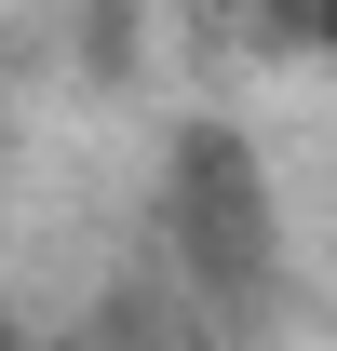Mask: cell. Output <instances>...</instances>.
<instances>
[{"label": "cell", "mask_w": 337, "mask_h": 351, "mask_svg": "<svg viewBox=\"0 0 337 351\" xmlns=\"http://www.w3.org/2000/svg\"><path fill=\"white\" fill-rule=\"evenodd\" d=\"M149 270H175L189 298L229 324V351L284 311L297 243H284V189H270V149H256L229 108H189L149 162Z\"/></svg>", "instance_id": "1"}, {"label": "cell", "mask_w": 337, "mask_h": 351, "mask_svg": "<svg viewBox=\"0 0 337 351\" xmlns=\"http://www.w3.org/2000/svg\"><path fill=\"white\" fill-rule=\"evenodd\" d=\"M284 14H297V41H310V54L337 68V0H284Z\"/></svg>", "instance_id": "2"}, {"label": "cell", "mask_w": 337, "mask_h": 351, "mask_svg": "<svg viewBox=\"0 0 337 351\" xmlns=\"http://www.w3.org/2000/svg\"><path fill=\"white\" fill-rule=\"evenodd\" d=\"M0 351H27V324H14V298H0Z\"/></svg>", "instance_id": "3"}, {"label": "cell", "mask_w": 337, "mask_h": 351, "mask_svg": "<svg viewBox=\"0 0 337 351\" xmlns=\"http://www.w3.org/2000/svg\"><path fill=\"white\" fill-rule=\"evenodd\" d=\"M41 351H108V338H95V324H82V338H41Z\"/></svg>", "instance_id": "4"}]
</instances>
